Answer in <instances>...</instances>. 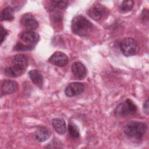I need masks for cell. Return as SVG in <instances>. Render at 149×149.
Wrapping results in <instances>:
<instances>
[{"label": "cell", "instance_id": "6da1fadb", "mask_svg": "<svg viewBox=\"0 0 149 149\" xmlns=\"http://www.w3.org/2000/svg\"><path fill=\"white\" fill-rule=\"evenodd\" d=\"M71 28L74 34L80 37H87L91 33L93 26L87 18L80 15L73 19Z\"/></svg>", "mask_w": 149, "mask_h": 149}, {"label": "cell", "instance_id": "7a4b0ae2", "mask_svg": "<svg viewBox=\"0 0 149 149\" xmlns=\"http://www.w3.org/2000/svg\"><path fill=\"white\" fill-rule=\"evenodd\" d=\"M147 126L144 122L131 121L124 127V133L126 136L133 139H140L146 133Z\"/></svg>", "mask_w": 149, "mask_h": 149}, {"label": "cell", "instance_id": "3957f363", "mask_svg": "<svg viewBox=\"0 0 149 149\" xmlns=\"http://www.w3.org/2000/svg\"><path fill=\"white\" fill-rule=\"evenodd\" d=\"M120 49L125 56H130L136 55L139 52V47L134 39L128 37L122 40L120 44Z\"/></svg>", "mask_w": 149, "mask_h": 149}, {"label": "cell", "instance_id": "277c9868", "mask_svg": "<svg viewBox=\"0 0 149 149\" xmlns=\"http://www.w3.org/2000/svg\"><path fill=\"white\" fill-rule=\"evenodd\" d=\"M136 111L137 106L134 102L130 99H127L116 107L115 110V114L119 116H125L133 115Z\"/></svg>", "mask_w": 149, "mask_h": 149}, {"label": "cell", "instance_id": "5b68a950", "mask_svg": "<svg viewBox=\"0 0 149 149\" xmlns=\"http://www.w3.org/2000/svg\"><path fill=\"white\" fill-rule=\"evenodd\" d=\"M20 38L24 42L23 44L33 48L39 41L40 36L33 30H27L20 34Z\"/></svg>", "mask_w": 149, "mask_h": 149}, {"label": "cell", "instance_id": "8992f818", "mask_svg": "<svg viewBox=\"0 0 149 149\" xmlns=\"http://www.w3.org/2000/svg\"><path fill=\"white\" fill-rule=\"evenodd\" d=\"M84 90V85L80 82H73L68 85L65 90L66 96L72 97L81 94Z\"/></svg>", "mask_w": 149, "mask_h": 149}, {"label": "cell", "instance_id": "52a82bcc", "mask_svg": "<svg viewBox=\"0 0 149 149\" xmlns=\"http://www.w3.org/2000/svg\"><path fill=\"white\" fill-rule=\"evenodd\" d=\"M106 13L105 8L101 4L97 3L92 6L88 10V15L93 20L98 21L102 19Z\"/></svg>", "mask_w": 149, "mask_h": 149}, {"label": "cell", "instance_id": "ba28073f", "mask_svg": "<svg viewBox=\"0 0 149 149\" xmlns=\"http://www.w3.org/2000/svg\"><path fill=\"white\" fill-rule=\"evenodd\" d=\"M48 61L52 65L62 67L68 64L69 59L65 54L62 52H56L49 57Z\"/></svg>", "mask_w": 149, "mask_h": 149}, {"label": "cell", "instance_id": "9c48e42d", "mask_svg": "<svg viewBox=\"0 0 149 149\" xmlns=\"http://www.w3.org/2000/svg\"><path fill=\"white\" fill-rule=\"evenodd\" d=\"M21 24L29 29V30H33L38 27V23L35 17L31 13H25L20 19Z\"/></svg>", "mask_w": 149, "mask_h": 149}, {"label": "cell", "instance_id": "30bf717a", "mask_svg": "<svg viewBox=\"0 0 149 149\" xmlns=\"http://www.w3.org/2000/svg\"><path fill=\"white\" fill-rule=\"evenodd\" d=\"M72 72L75 77L79 80L84 79L87 74V69L85 66L81 62H76L72 65Z\"/></svg>", "mask_w": 149, "mask_h": 149}, {"label": "cell", "instance_id": "8fae6325", "mask_svg": "<svg viewBox=\"0 0 149 149\" xmlns=\"http://www.w3.org/2000/svg\"><path fill=\"white\" fill-rule=\"evenodd\" d=\"M18 88L17 82L14 80H6L1 85V93L3 95H8L14 93Z\"/></svg>", "mask_w": 149, "mask_h": 149}, {"label": "cell", "instance_id": "7c38bea8", "mask_svg": "<svg viewBox=\"0 0 149 149\" xmlns=\"http://www.w3.org/2000/svg\"><path fill=\"white\" fill-rule=\"evenodd\" d=\"M52 127L58 134L63 135L66 133V127L65 120L62 118H56L52 120Z\"/></svg>", "mask_w": 149, "mask_h": 149}, {"label": "cell", "instance_id": "4fadbf2b", "mask_svg": "<svg viewBox=\"0 0 149 149\" xmlns=\"http://www.w3.org/2000/svg\"><path fill=\"white\" fill-rule=\"evenodd\" d=\"M50 136V130L44 126L38 127L35 132L36 139L39 142L45 141L49 138Z\"/></svg>", "mask_w": 149, "mask_h": 149}, {"label": "cell", "instance_id": "5bb4252c", "mask_svg": "<svg viewBox=\"0 0 149 149\" xmlns=\"http://www.w3.org/2000/svg\"><path fill=\"white\" fill-rule=\"evenodd\" d=\"M13 65L16 66L25 70L27 67L28 61L27 57L23 54H18L15 55L12 60Z\"/></svg>", "mask_w": 149, "mask_h": 149}, {"label": "cell", "instance_id": "9a60e30c", "mask_svg": "<svg viewBox=\"0 0 149 149\" xmlns=\"http://www.w3.org/2000/svg\"><path fill=\"white\" fill-rule=\"evenodd\" d=\"M25 70L22 69L13 65L12 66L6 67L4 70L5 76L9 77H17L21 76Z\"/></svg>", "mask_w": 149, "mask_h": 149}, {"label": "cell", "instance_id": "2e32d148", "mask_svg": "<svg viewBox=\"0 0 149 149\" xmlns=\"http://www.w3.org/2000/svg\"><path fill=\"white\" fill-rule=\"evenodd\" d=\"M29 76L31 81L36 84L41 86L43 84L44 79L41 72L37 70H31L29 72Z\"/></svg>", "mask_w": 149, "mask_h": 149}, {"label": "cell", "instance_id": "e0dca14e", "mask_svg": "<svg viewBox=\"0 0 149 149\" xmlns=\"http://www.w3.org/2000/svg\"><path fill=\"white\" fill-rule=\"evenodd\" d=\"M14 19L13 9L10 7L7 6L5 8L1 13V20L11 21Z\"/></svg>", "mask_w": 149, "mask_h": 149}, {"label": "cell", "instance_id": "ac0fdd59", "mask_svg": "<svg viewBox=\"0 0 149 149\" xmlns=\"http://www.w3.org/2000/svg\"><path fill=\"white\" fill-rule=\"evenodd\" d=\"M134 5V2L132 0L123 1L119 6V9L123 12H127L130 11Z\"/></svg>", "mask_w": 149, "mask_h": 149}, {"label": "cell", "instance_id": "d6986e66", "mask_svg": "<svg viewBox=\"0 0 149 149\" xmlns=\"http://www.w3.org/2000/svg\"><path fill=\"white\" fill-rule=\"evenodd\" d=\"M68 132L70 136L73 139H77L80 136V133L78 127L72 122L69 123Z\"/></svg>", "mask_w": 149, "mask_h": 149}, {"label": "cell", "instance_id": "ffe728a7", "mask_svg": "<svg viewBox=\"0 0 149 149\" xmlns=\"http://www.w3.org/2000/svg\"><path fill=\"white\" fill-rule=\"evenodd\" d=\"M51 6L54 8H56L59 9H64L67 7L68 5V1H51Z\"/></svg>", "mask_w": 149, "mask_h": 149}, {"label": "cell", "instance_id": "44dd1931", "mask_svg": "<svg viewBox=\"0 0 149 149\" xmlns=\"http://www.w3.org/2000/svg\"><path fill=\"white\" fill-rule=\"evenodd\" d=\"M32 49L31 47L27 46L20 42H18L14 47V49L16 51H29Z\"/></svg>", "mask_w": 149, "mask_h": 149}, {"label": "cell", "instance_id": "7402d4cb", "mask_svg": "<svg viewBox=\"0 0 149 149\" xmlns=\"http://www.w3.org/2000/svg\"><path fill=\"white\" fill-rule=\"evenodd\" d=\"M8 34V33L7 30L5 28H3L2 26H1V44H2V42L5 40Z\"/></svg>", "mask_w": 149, "mask_h": 149}, {"label": "cell", "instance_id": "603a6c76", "mask_svg": "<svg viewBox=\"0 0 149 149\" xmlns=\"http://www.w3.org/2000/svg\"><path fill=\"white\" fill-rule=\"evenodd\" d=\"M143 111L146 114H148V100H147L143 104Z\"/></svg>", "mask_w": 149, "mask_h": 149}]
</instances>
